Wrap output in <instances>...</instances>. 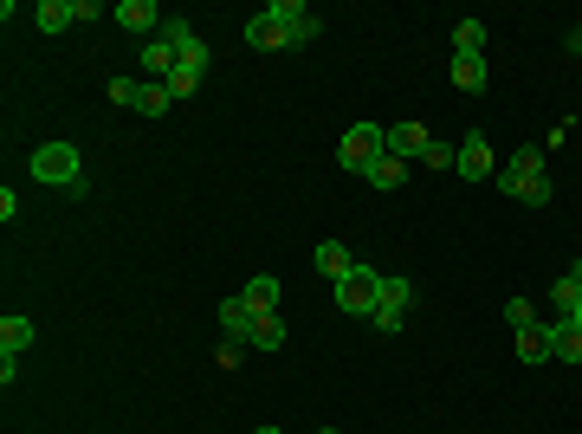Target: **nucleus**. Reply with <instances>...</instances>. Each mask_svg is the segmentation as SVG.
<instances>
[{
	"mask_svg": "<svg viewBox=\"0 0 582 434\" xmlns=\"http://www.w3.org/2000/svg\"><path fill=\"white\" fill-rule=\"evenodd\" d=\"M369 182H376V188H382V195H395V188H401V182H408V162H401V156H382V162H376V169H369Z\"/></svg>",
	"mask_w": 582,
	"mask_h": 434,
	"instance_id": "20",
	"label": "nucleus"
},
{
	"mask_svg": "<svg viewBox=\"0 0 582 434\" xmlns=\"http://www.w3.org/2000/svg\"><path fill=\"white\" fill-rule=\"evenodd\" d=\"M563 324H576V331H582V298H576V311H570V318H563Z\"/></svg>",
	"mask_w": 582,
	"mask_h": 434,
	"instance_id": "31",
	"label": "nucleus"
},
{
	"mask_svg": "<svg viewBox=\"0 0 582 434\" xmlns=\"http://www.w3.org/2000/svg\"><path fill=\"white\" fill-rule=\"evenodd\" d=\"M253 324H259V311L246 305L240 292H233V298H220V337H233V344H246V337H253Z\"/></svg>",
	"mask_w": 582,
	"mask_h": 434,
	"instance_id": "6",
	"label": "nucleus"
},
{
	"mask_svg": "<svg viewBox=\"0 0 582 434\" xmlns=\"http://www.w3.org/2000/svg\"><path fill=\"white\" fill-rule=\"evenodd\" d=\"M136 98H143V78H110V104L117 111H136Z\"/></svg>",
	"mask_w": 582,
	"mask_h": 434,
	"instance_id": "24",
	"label": "nucleus"
},
{
	"mask_svg": "<svg viewBox=\"0 0 582 434\" xmlns=\"http://www.w3.org/2000/svg\"><path fill=\"white\" fill-rule=\"evenodd\" d=\"M175 65H182V52H175L169 46V39H149V46H143V72H156V85H169V72H175Z\"/></svg>",
	"mask_w": 582,
	"mask_h": 434,
	"instance_id": "13",
	"label": "nucleus"
},
{
	"mask_svg": "<svg viewBox=\"0 0 582 434\" xmlns=\"http://www.w3.org/2000/svg\"><path fill=\"white\" fill-rule=\"evenodd\" d=\"M570 279H576V286H582V260H576V266H570Z\"/></svg>",
	"mask_w": 582,
	"mask_h": 434,
	"instance_id": "32",
	"label": "nucleus"
},
{
	"mask_svg": "<svg viewBox=\"0 0 582 434\" xmlns=\"http://www.w3.org/2000/svg\"><path fill=\"white\" fill-rule=\"evenodd\" d=\"M272 13H279V20L291 26V46H311V39H317V26H324L311 7H304V0H272Z\"/></svg>",
	"mask_w": 582,
	"mask_h": 434,
	"instance_id": "7",
	"label": "nucleus"
},
{
	"mask_svg": "<svg viewBox=\"0 0 582 434\" xmlns=\"http://www.w3.org/2000/svg\"><path fill=\"white\" fill-rule=\"evenodd\" d=\"M576 52H582V26H576Z\"/></svg>",
	"mask_w": 582,
	"mask_h": 434,
	"instance_id": "34",
	"label": "nucleus"
},
{
	"mask_svg": "<svg viewBox=\"0 0 582 434\" xmlns=\"http://www.w3.org/2000/svg\"><path fill=\"white\" fill-rule=\"evenodd\" d=\"M453 59H485V20H460V26H453Z\"/></svg>",
	"mask_w": 582,
	"mask_h": 434,
	"instance_id": "16",
	"label": "nucleus"
},
{
	"mask_svg": "<svg viewBox=\"0 0 582 434\" xmlns=\"http://www.w3.org/2000/svg\"><path fill=\"white\" fill-rule=\"evenodd\" d=\"M253 434H279V428H253Z\"/></svg>",
	"mask_w": 582,
	"mask_h": 434,
	"instance_id": "33",
	"label": "nucleus"
},
{
	"mask_svg": "<svg viewBox=\"0 0 582 434\" xmlns=\"http://www.w3.org/2000/svg\"><path fill=\"white\" fill-rule=\"evenodd\" d=\"M117 26H123V33H149V26H162V7H156V0H123Z\"/></svg>",
	"mask_w": 582,
	"mask_h": 434,
	"instance_id": "12",
	"label": "nucleus"
},
{
	"mask_svg": "<svg viewBox=\"0 0 582 434\" xmlns=\"http://www.w3.org/2000/svg\"><path fill=\"white\" fill-rule=\"evenodd\" d=\"M246 350H285V318H279V311H266V318L253 324V337H246Z\"/></svg>",
	"mask_w": 582,
	"mask_h": 434,
	"instance_id": "18",
	"label": "nucleus"
},
{
	"mask_svg": "<svg viewBox=\"0 0 582 434\" xmlns=\"http://www.w3.org/2000/svg\"><path fill=\"white\" fill-rule=\"evenodd\" d=\"M453 85H460V91H485V59H453Z\"/></svg>",
	"mask_w": 582,
	"mask_h": 434,
	"instance_id": "21",
	"label": "nucleus"
},
{
	"mask_svg": "<svg viewBox=\"0 0 582 434\" xmlns=\"http://www.w3.org/2000/svg\"><path fill=\"white\" fill-rule=\"evenodd\" d=\"M33 175L39 182H52V188H78L85 175H78V149L72 143H39L33 149Z\"/></svg>",
	"mask_w": 582,
	"mask_h": 434,
	"instance_id": "4",
	"label": "nucleus"
},
{
	"mask_svg": "<svg viewBox=\"0 0 582 434\" xmlns=\"http://www.w3.org/2000/svg\"><path fill=\"white\" fill-rule=\"evenodd\" d=\"M169 85H143V98H136V111H143V117H169Z\"/></svg>",
	"mask_w": 582,
	"mask_h": 434,
	"instance_id": "23",
	"label": "nucleus"
},
{
	"mask_svg": "<svg viewBox=\"0 0 582 434\" xmlns=\"http://www.w3.org/2000/svg\"><path fill=\"white\" fill-rule=\"evenodd\" d=\"M246 357V344H233V337H220V370H233V363Z\"/></svg>",
	"mask_w": 582,
	"mask_h": 434,
	"instance_id": "30",
	"label": "nucleus"
},
{
	"mask_svg": "<svg viewBox=\"0 0 582 434\" xmlns=\"http://www.w3.org/2000/svg\"><path fill=\"white\" fill-rule=\"evenodd\" d=\"M505 324H511V331H524V324H537L531 298H505Z\"/></svg>",
	"mask_w": 582,
	"mask_h": 434,
	"instance_id": "28",
	"label": "nucleus"
},
{
	"mask_svg": "<svg viewBox=\"0 0 582 434\" xmlns=\"http://www.w3.org/2000/svg\"><path fill=\"white\" fill-rule=\"evenodd\" d=\"M550 357H557V363H582V331H576V324H550Z\"/></svg>",
	"mask_w": 582,
	"mask_h": 434,
	"instance_id": "19",
	"label": "nucleus"
},
{
	"mask_svg": "<svg viewBox=\"0 0 582 434\" xmlns=\"http://www.w3.org/2000/svg\"><path fill=\"white\" fill-rule=\"evenodd\" d=\"M240 298H246V305L259 311V318H266V311H279V279H272V273L246 279V286H240Z\"/></svg>",
	"mask_w": 582,
	"mask_h": 434,
	"instance_id": "15",
	"label": "nucleus"
},
{
	"mask_svg": "<svg viewBox=\"0 0 582 434\" xmlns=\"http://www.w3.org/2000/svg\"><path fill=\"white\" fill-rule=\"evenodd\" d=\"M505 195H518V201H531V208H544L550 201V175H544V149L537 143H524V149H511L505 162H498V175H492Z\"/></svg>",
	"mask_w": 582,
	"mask_h": 434,
	"instance_id": "1",
	"label": "nucleus"
},
{
	"mask_svg": "<svg viewBox=\"0 0 582 434\" xmlns=\"http://www.w3.org/2000/svg\"><path fill=\"white\" fill-rule=\"evenodd\" d=\"M382 305V273L376 266H356L350 279H337V311H350V318H376Z\"/></svg>",
	"mask_w": 582,
	"mask_h": 434,
	"instance_id": "3",
	"label": "nucleus"
},
{
	"mask_svg": "<svg viewBox=\"0 0 582 434\" xmlns=\"http://www.w3.org/2000/svg\"><path fill=\"white\" fill-rule=\"evenodd\" d=\"M317 434H343V428H317Z\"/></svg>",
	"mask_w": 582,
	"mask_h": 434,
	"instance_id": "35",
	"label": "nucleus"
},
{
	"mask_svg": "<svg viewBox=\"0 0 582 434\" xmlns=\"http://www.w3.org/2000/svg\"><path fill=\"white\" fill-rule=\"evenodd\" d=\"M20 350H33V318H0V357H20Z\"/></svg>",
	"mask_w": 582,
	"mask_h": 434,
	"instance_id": "14",
	"label": "nucleus"
},
{
	"mask_svg": "<svg viewBox=\"0 0 582 434\" xmlns=\"http://www.w3.org/2000/svg\"><path fill=\"white\" fill-rule=\"evenodd\" d=\"M453 175H466V182H479V175H498L492 143H485V137H466V143H460V169H453Z\"/></svg>",
	"mask_w": 582,
	"mask_h": 434,
	"instance_id": "10",
	"label": "nucleus"
},
{
	"mask_svg": "<svg viewBox=\"0 0 582 434\" xmlns=\"http://www.w3.org/2000/svg\"><path fill=\"white\" fill-rule=\"evenodd\" d=\"M33 26H39V33H65V26H78V7H72V0H39Z\"/></svg>",
	"mask_w": 582,
	"mask_h": 434,
	"instance_id": "11",
	"label": "nucleus"
},
{
	"mask_svg": "<svg viewBox=\"0 0 582 434\" xmlns=\"http://www.w3.org/2000/svg\"><path fill=\"white\" fill-rule=\"evenodd\" d=\"M576 298H582V286H576V279H557V286H550V311H557V324L576 311Z\"/></svg>",
	"mask_w": 582,
	"mask_h": 434,
	"instance_id": "22",
	"label": "nucleus"
},
{
	"mask_svg": "<svg viewBox=\"0 0 582 434\" xmlns=\"http://www.w3.org/2000/svg\"><path fill=\"white\" fill-rule=\"evenodd\" d=\"M311 266H317V273L330 279V286H337V279H350V273H356V266H363V260H356V253L343 247V240H324V247L311 253Z\"/></svg>",
	"mask_w": 582,
	"mask_h": 434,
	"instance_id": "8",
	"label": "nucleus"
},
{
	"mask_svg": "<svg viewBox=\"0 0 582 434\" xmlns=\"http://www.w3.org/2000/svg\"><path fill=\"white\" fill-rule=\"evenodd\" d=\"M382 305L408 311V305H414V286H408V279H395V273H382Z\"/></svg>",
	"mask_w": 582,
	"mask_h": 434,
	"instance_id": "25",
	"label": "nucleus"
},
{
	"mask_svg": "<svg viewBox=\"0 0 582 434\" xmlns=\"http://www.w3.org/2000/svg\"><path fill=\"white\" fill-rule=\"evenodd\" d=\"M427 169H460V143H427Z\"/></svg>",
	"mask_w": 582,
	"mask_h": 434,
	"instance_id": "26",
	"label": "nucleus"
},
{
	"mask_svg": "<svg viewBox=\"0 0 582 434\" xmlns=\"http://www.w3.org/2000/svg\"><path fill=\"white\" fill-rule=\"evenodd\" d=\"M246 46H253V52H279V46H291V26L266 7V13H253V20H246Z\"/></svg>",
	"mask_w": 582,
	"mask_h": 434,
	"instance_id": "5",
	"label": "nucleus"
},
{
	"mask_svg": "<svg viewBox=\"0 0 582 434\" xmlns=\"http://www.w3.org/2000/svg\"><path fill=\"white\" fill-rule=\"evenodd\" d=\"M401 318H408V311H395V305H376V318H369V324H376V337H395V331H401Z\"/></svg>",
	"mask_w": 582,
	"mask_h": 434,
	"instance_id": "29",
	"label": "nucleus"
},
{
	"mask_svg": "<svg viewBox=\"0 0 582 434\" xmlns=\"http://www.w3.org/2000/svg\"><path fill=\"white\" fill-rule=\"evenodd\" d=\"M382 156H388V130H382V124H350V130H343L337 162H343L350 175H369Z\"/></svg>",
	"mask_w": 582,
	"mask_h": 434,
	"instance_id": "2",
	"label": "nucleus"
},
{
	"mask_svg": "<svg viewBox=\"0 0 582 434\" xmlns=\"http://www.w3.org/2000/svg\"><path fill=\"white\" fill-rule=\"evenodd\" d=\"M518 357H524V363H544V357H550V324H544V318L518 331Z\"/></svg>",
	"mask_w": 582,
	"mask_h": 434,
	"instance_id": "17",
	"label": "nucleus"
},
{
	"mask_svg": "<svg viewBox=\"0 0 582 434\" xmlns=\"http://www.w3.org/2000/svg\"><path fill=\"white\" fill-rule=\"evenodd\" d=\"M427 124H388V156H401V162H421L427 156Z\"/></svg>",
	"mask_w": 582,
	"mask_h": 434,
	"instance_id": "9",
	"label": "nucleus"
},
{
	"mask_svg": "<svg viewBox=\"0 0 582 434\" xmlns=\"http://www.w3.org/2000/svg\"><path fill=\"white\" fill-rule=\"evenodd\" d=\"M194 91H201V72L175 65V72H169V98H194Z\"/></svg>",
	"mask_w": 582,
	"mask_h": 434,
	"instance_id": "27",
	"label": "nucleus"
}]
</instances>
